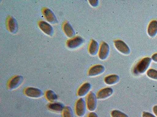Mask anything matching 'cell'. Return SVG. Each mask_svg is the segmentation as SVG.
<instances>
[{
  "label": "cell",
  "instance_id": "obj_26",
  "mask_svg": "<svg viewBox=\"0 0 157 117\" xmlns=\"http://www.w3.org/2000/svg\"><path fill=\"white\" fill-rule=\"evenodd\" d=\"M88 117H98V116L96 113L91 112L88 114Z\"/></svg>",
  "mask_w": 157,
  "mask_h": 117
},
{
  "label": "cell",
  "instance_id": "obj_8",
  "mask_svg": "<svg viewBox=\"0 0 157 117\" xmlns=\"http://www.w3.org/2000/svg\"><path fill=\"white\" fill-rule=\"evenodd\" d=\"M105 68L101 65H97L91 68L88 72V76H97L103 73Z\"/></svg>",
  "mask_w": 157,
  "mask_h": 117
},
{
  "label": "cell",
  "instance_id": "obj_11",
  "mask_svg": "<svg viewBox=\"0 0 157 117\" xmlns=\"http://www.w3.org/2000/svg\"><path fill=\"white\" fill-rule=\"evenodd\" d=\"M40 28L46 34L51 36L53 34V29L51 25L44 21H40L39 23Z\"/></svg>",
  "mask_w": 157,
  "mask_h": 117
},
{
  "label": "cell",
  "instance_id": "obj_14",
  "mask_svg": "<svg viewBox=\"0 0 157 117\" xmlns=\"http://www.w3.org/2000/svg\"><path fill=\"white\" fill-rule=\"evenodd\" d=\"M44 14L46 19L50 23H54L56 22V18L54 14L50 9H45L44 11Z\"/></svg>",
  "mask_w": 157,
  "mask_h": 117
},
{
  "label": "cell",
  "instance_id": "obj_24",
  "mask_svg": "<svg viewBox=\"0 0 157 117\" xmlns=\"http://www.w3.org/2000/svg\"><path fill=\"white\" fill-rule=\"evenodd\" d=\"M142 117H156L149 112H143Z\"/></svg>",
  "mask_w": 157,
  "mask_h": 117
},
{
  "label": "cell",
  "instance_id": "obj_27",
  "mask_svg": "<svg viewBox=\"0 0 157 117\" xmlns=\"http://www.w3.org/2000/svg\"><path fill=\"white\" fill-rule=\"evenodd\" d=\"M152 58L153 60L155 61V62H157V53L154 54V55H152Z\"/></svg>",
  "mask_w": 157,
  "mask_h": 117
},
{
  "label": "cell",
  "instance_id": "obj_19",
  "mask_svg": "<svg viewBox=\"0 0 157 117\" xmlns=\"http://www.w3.org/2000/svg\"><path fill=\"white\" fill-rule=\"evenodd\" d=\"M45 95L46 98L50 102H54L56 101L57 99V94L53 90H48L46 92Z\"/></svg>",
  "mask_w": 157,
  "mask_h": 117
},
{
  "label": "cell",
  "instance_id": "obj_17",
  "mask_svg": "<svg viewBox=\"0 0 157 117\" xmlns=\"http://www.w3.org/2000/svg\"><path fill=\"white\" fill-rule=\"evenodd\" d=\"M48 108L52 111L59 112L63 111L64 107V105L61 103H53L49 104Z\"/></svg>",
  "mask_w": 157,
  "mask_h": 117
},
{
  "label": "cell",
  "instance_id": "obj_13",
  "mask_svg": "<svg viewBox=\"0 0 157 117\" xmlns=\"http://www.w3.org/2000/svg\"><path fill=\"white\" fill-rule=\"evenodd\" d=\"M148 33L151 37H155L157 33V21L153 20L150 23L148 28Z\"/></svg>",
  "mask_w": 157,
  "mask_h": 117
},
{
  "label": "cell",
  "instance_id": "obj_10",
  "mask_svg": "<svg viewBox=\"0 0 157 117\" xmlns=\"http://www.w3.org/2000/svg\"><path fill=\"white\" fill-rule=\"evenodd\" d=\"M23 80L22 76H15L10 82L9 87L11 90H14L20 85Z\"/></svg>",
  "mask_w": 157,
  "mask_h": 117
},
{
  "label": "cell",
  "instance_id": "obj_7",
  "mask_svg": "<svg viewBox=\"0 0 157 117\" xmlns=\"http://www.w3.org/2000/svg\"><path fill=\"white\" fill-rule=\"evenodd\" d=\"M110 48L109 44L107 43L103 42L101 44L99 52V58L101 60L106 59L109 55Z\"/></svg>",
  "mask_w": 157,
  "mask_h": 117
},
{
  "label": "cell",
  "instance_id": "obj_16",
  "mask_svg": "<svg viewBox=\"0 0 157 117\" xmlns=\"http://www.w3.org/2000/svg\"><path fill=\"white\" fill-rule=\"evenodd\" d=\"M99 50V44L95 40H92L90 44L89 52L92 55H96Z\"/></svg>",
  "mask_w": 157,
  "mask_h": 117
},
{
  "label": "cell",
  "instance_id": "obj_20",
  "mask_svg": "<svg viewBox=\"0 0 157 117\" xmlns=\"http://www.w3.org/2000/svg\"><path fill=\"white\" fill-rule=\"evenodd\" d=\"M8 27L10 31L12 33H14L17 28V24L15 20L13 18H11L8 21Z\"/></svg>",
  "mask_w": 157,
  "mask_h": 117
},
{
  "label": "cell",
  "instance_id": "obj_28",
  "mask_svg": "<svg viewBox=\"0 0 157 117\" xmlns=\"http://www.w3.org/2000/svg\"><path fill=\"white\" fill-rule=\"evenodd\" d=\"M153 111L155 115L157 116V105L155 106L153 108Z\"/></svg>",
  "mask_w": 157,
  "mask_h": 117
},
{
  "label": "cell",
  "instance_id": "obj_25",
  "mask_svg": "<svg viewBox=\"0 0 157 117\" xmlns=\"http://www.w3.org/2000/svg\"><path fill=\"white\" fill-rule=\"evenodd\" d=\"M89 1L90 5L94 7L97 6L99 4V1H98L92 0V1Z\"/></svg>",
  "mask_w": 157,
  "mask_h": 117
},
{
  "label": "cell",
  "instance_id": "obj_1",
  "mask_svg": "<svg viewBox=\"0 0 157 117\" xmlns=\"http://www.w3.org/2000/svg\"><path fill=\"white\" fill-rule=\"evenodd\" d=\"M151 62V58L147 57L143 58L134 68V73L141 74L145 73L149 66Z\"/></svg>",
  "mask_w": 157,
  "mask_h": 117
},
{
  "label": "cell",
  "instance_id": "obj_4",
  "mask_svg": "<svg viewBox=\"0 0 157 117\" xmlns=\"http://www.w3.org/2000/svg\"><path fill=\"white\" fill-rule=\"evenodd\" d=\"M25 95L32 98H37L43 97V92L39 89L34 87H29L25 90Z\"/></svg>",
  "mask_w": 157,
  "mask_h": 117
},
{
  "label": "cell",
  "instance_id": "obj_23",
  "mask_svg": "<svg viewBox=\"0 0 157 117\" xmlns=\"http://www.w3.org/2000/svg\"><path fill=\"white\" fill-rule=\"evenodd\" d=\"M147 75L151 79L157 80V71L155 69H151L147 72Z\"/></svg>",
  "mask_w": 157,
  "mask_h": 117
},
{
  "label": "cell",
  "instance_id": "obj_6",
  "mask_svg": "<svg viewBox=\"0 0 157 117\" xmlns=\"http://www.w3.org/2000/svg\"><path fill=\"white\" fill-rule=\"evenodd\" d=\"M113 89L110 87H106L98 92L96 97L98 100H104L110 97L113 93Z\"/></svg>",
  "mask_w": 157,
  "mask_h": 117
},
{
  "label": "cell",
  "instance_id": "obj_21",
  "mask_svg": "<svg viewBox=\"0 0 157 117\" xmlns=\"http://www.w3.org/2000/svg\"><path fill=\"white\" fill-rule=\"evenodd\" d=\"M63 111V117H74L73 112L71 107L67 106L64 107Z\"/></svg>",
  "mask_w": 157,
  "mask_h": 117
},
{
  "label": "cell",
  "instance_id": "obj_15",
  "mask_svg": "<svg viewBox=\"0 0 157 117\" xmlns=\"http://www.w3.org/2000/svg\"><path fill=\"white\" fill-rule=\"evenodd\" d=\"M118 76L116 75H112L106 76L105 79V83L109 85H112L116 84L118 82L119 80Z\"/></svg>",
  "mask_w": 157,
  "mask_h": 117
},
{
  "label": "cell",
  "instance_id": "obj_12",
  "mask_svg": "<svg viewBox=\"0 0 157 117\" xmlns=\"http://www.w3.org/2000/svg\"><path fill=\"white\" fill-rule=\"evenodd\" d=\"M91 88L90 83H84L78 89V95L79 97H83L87 94Z\"/></svg>",
  "mask_w": 157,
  "mask_h": 117
},
{
  "label": "cell",
  "instance_id": "obj_3",
  "mask_svg": "<svg viewBox=\"0 0 157 117\" xmlns=\"http://www.w3.org/2000/svg\"><path fill=\"white\" fill-rule=\"evenodd\" d=\"M86 104L83 98H80L77 101L75 105V112L79 117H83L86 112Z\"/></svg>",
  "mask_w": 157,
  "mask_h": 117
},
{
  "label": "cell",
  "instance_id": "obj_2",
  "mask_svg": "<svg viewBox=\"0 0 157 117\" xmlns=\"http://www.w3.org/2000/svg\"><path fill=\"white\" fill-rule=\"evenodd\" d=\"M96 95L93 92H90L87 96L86 105L88 109L90 111H94L97 108Z\"/></svg>",
  "mask_w": 157,
  "mask_h": 117
},
{
  "label": "cell",
  "instance_id": "obj_18",
  "mask_svg": "<svg viewBox=\"0 0 157 117\" xmlns=\"http://www.w3.org/2000/svg\"><path fill=\"white\" fill-rule=\"evenodd\" d=\"M63 29L64 32L68 37H73L75 35L73 29L71 27L69 23H66L64 25Z\"/></svg>",
  "mask_w": 157,
  "mask_h": 117
},
{
  "label": "cell",
  "instance_id": "obj_22",
  "mask_svg": "<svg viewBox=\"0 0 157 117\" xmlns=\"http://www.w3.org/2000/svg\"><path fill=\"white\" fill-rule=\"evenodd\" d=\"M111 115L112 117H128L126 114L118 110L112 111Z\"/></svg>",
  "mask_w": 157,
  "mask_h": 117
},
{
  "label": "cell",
  "instance_id": "obj_9",
  "mask_svg": "<svg viewBox=\"0 0 157 117\" xmlns=\"http://www.w3.org/2000/svg\"><path fill=\"white\" fill-rule=\"evenodd\" d=\"M83 40L80 37H76L70 40L67 42V46L69 48H75L83 44Z\"/></svg>",
  "mask_w": 157,
  "mask_h": 117
},
{
  "label": "cell",
  "instance_id": "obj_5",
  "mask_svg": "<svg viewBox=\"0 0 157 117\" xmlns=\"http://www.w3.org/2000/svg\"><path fill=\"white\" fill-rule=\"evenodd\" d=\"M114 43L115 46L120 52L125 55L130 54V48L124 42L120 40H116Z\"/></svg>",
  "mask_w": 157,
  "mask_h": 117
}]
</instances>
